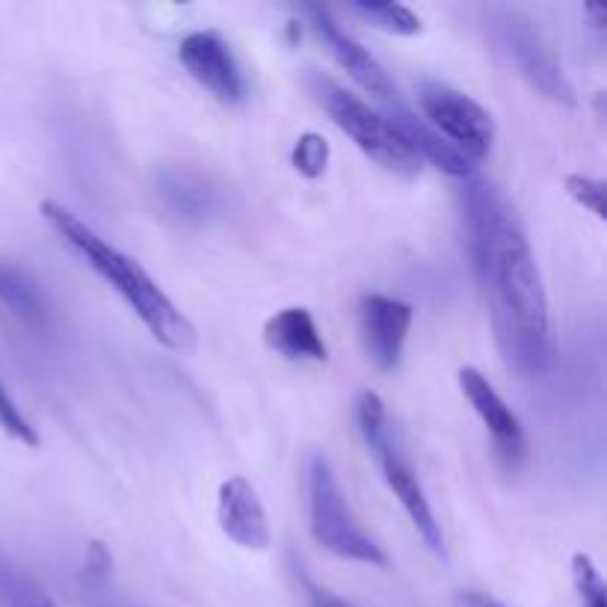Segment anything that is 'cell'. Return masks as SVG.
<instances>
[{
	"label": "cell",
	"mask_w": 607,
	"mask_h": 607,
	"mask_svg": "<svg viewBox=\"0 0 607 607\" xmlns=\"http://www.w3.org/2000/svg\"><path fill=\"white\" fill-rule=\"evenodd\" d=\"M291 164L303 178H321L329 167V143L321 134L305 131L291 148Z\"/></svg>",
	"instance_id": "obj_18"
},
{
	"label": "cell",
	"mask_w": 607,
	"mask_h": 607,
	"mask_svg": "<svg viewBox=\"0 0 607 607\" xmlns=\"http://www.w3.org/2000/svg\"><path fill=\"white\" fill-rule=\"evenodd\" d=\"M418 104H421L424 122L465 160L474 164L490 155L495 143V122L490 110L471 95L439 80H424L418 89Z\"/></svg>",
	"instance_id": "obj_6"
},
{
	"label": "cell",
	"mask_w": 607,
	"mask_h": 607,
	"mask_svg": "<svg viewBox=\"0 0 607 607\" xmlns=\"http://www.w3.org/2000/svg\"><path fill=\"white\" fill-rule=\"evenodd\" d=\"M42 220L48 223L71 252L83 258L92 273L122 296V303L137 314L139 324L157 344H164L172 353H193L196 350V326L187 321V314L167 296V291L134 261L131 255L119 252L92 226H87L78 214L63 207L54 199H45L40 207Z\"/></svg>",
	"instance_id": "obj_2"
},
{
	"label": "cell",
	"mask_w": 607,
	"mask_h": 607,
	"mask_svg": "<svg viewBox=\"0 0 607 607\" xmlns=\"http://www.w3.org/2000/svg\"><path fill=\"white\" fill-rule=\"evenodd\" d=\"M457 380H460L465 401L471 403V409L477 412V418L490 432L492 448H495L501 465L507 471L519 469L521 460H525V430H521L519 415L509 409L498 389L477 368H471V364L460 368Z\"/></svg>",
	"instance_id": "obj_10"
},
{
	"label": "cell",
	"mask_w": 607,
	"mask_h": 607,
	"mask_svg": "<svg viewBox=\"0 0 607 607\" xmlns=\"http://www.w3.org/2000/svg\"><path fill=\"white\" fill-rule=\"evenodd\" d=\"M356 15L371 21L373 27L394 33V36H415L421 33V19L406 3H353Z\"/></svg>",
	"instance_id": "obj_17"
},
{
	"label": "cell",
	"mask_w": 607,
	"mask_h": 607,
	"mask_svg": "<svg viewBox=\"0 0 607 607\" xmlns=\"http://www.w3.org/2000/svg\"><path fill=\"white\" fill-rule=\"evenodd\" d=\"M110 569H113V558L101 542H89L87 560H83V584L92 589H101L108 584Z\"/></svg>",
	"instance_id": "obj_22"
},
{
	"label": "cell",
	"mask_w": 607,
	"mask_h": 607,
	"mask_svg": "<svg viewBox=\"0 0 607 607\" xmlns=\"http://www.w3.org/2000/svg\"><path fill=\"white\" fill-rule=\"evenodd\" d=\"M300 12L305 15L308 27H312V33L317 36V42L324 45L326 54H329L359 87L368 89L371 95H376V99L382 101H392L394 95H397V89H394L389 71L382 69L371 50L362 48L347 30H341V24L333 19V12L326 10V7H317V3H305V7H300Z\"/></svg>",
	"instance_id": "obj_9"
},
{
	"label": "cell",
	"mask_w": 607,
	"mask_h": 607,
	"mask_svg": "<svg viewBox=\"0 0 607 607\" xmlns=\"http://www.w3.org/2000/svg\"><path fill=\"white\" fill-rule=\"evenodd\" d=\"M453 607H507L504 602H498L490 593H481V589H462L453 596Z\"/></svg>",
	"instance_id": "obj_24"
},
{
	"label": "cell",
	"mask_w": 607,
	"mask_h": 607,
	"mask_svg": "<svg viewBox=\"0 0 607 607\" xmlns=\"http://www.w3.org/2000/svg\"><path fill=\"white\" fill-rule=\"evenodd\" d=\"M157 202L181 226H202L220 211V196L207 184V178L187 172V169H167L157 176Z\"/></svg>",
	"instance_id": "obj_13"
},
{
	"label": "cell",
	"mask_w": 607,
	"mask_h": 607,
	"mask_svg": "<svg viewBox=\"0 0 607 607\" xmlns=\"http://www.w3.org/2000/svg\"><path fill=\"white\" fill-rule=\"evenodd\" d=\"M178 59L199 87H205L216 101H223L228 108L244 104L249 95V83L235 50L214 30H196L184 36L178 45Z\"/></svg>",
	"instance_id": "obj_8"
},
{
	"label": "cell",
	"mask_w": 607,
	"mask_h": 607,
	"mask_svg": "<svg viewBox=\"0 0 607 607\" xmlns=\"http://www.w3.org/2000/svg\"><path fill=\"white\" fill-rule=\"evenodd\" d=\"M566 193L581 207H587L589 214H596L598 220H605V181L589 176H569L566 178Z\"/></svg>",
	"instance_id": "obj_21"
},
{
	"label": "cell",
	"mask_w": 607,
	"mask_h": 607,
	"mask_svg": "<svg viewBox=\"0 0 607 607\" xmlns=\"http://www.w3.org/2000/svg\"><path fill=\"white\" fill-rule=\"evenodd\" d=\"M415 308L385 294H364L359 300V333L364 353L380 371H394L403 359Z\"/></svg>",
	"instance_id": "obj_11"
},
{
	"label": "cell",
	"mask_w": 607,
	"mask_h": 607,
	"mask_svg": "<svg viewBox=\"0 0 607 607\" xmlns=\"http://www.w3.org/2000/svg\"><path fill=\"white\" fill-rule=\"evenodd\" d=\"M492 33H495V42L507 54L509 63L519 69L521 78L528 80L539 95H546L563 108L575 104V89L563 75L549 45L542 42L539 30H533V24L525 15L513 10H495L492 12Z\"/></svg>",
	"instance_id": "obj_7"
},
{
	"label": "cell",
	"mask_w": 607,
	"mask_h": 607,
	"mask_svg": "<svg viewBox=\"0 0 607 607\" xmlns=\"http://www.w3.org/2000/svg\"><path fill=\"white\" fill-rule=\"evenodd\" d=\"M0 427L10 439L27 445V448H36L40 445V432L33 430V424L27 421V415L19 409V403L12 401V394L7 392V385L0 382Z\"/></svg>",
	"instance_id": "obj_20"
},
{
	"label": "cell",
	"mask_w": 607,
	"mask_h": 607,
	"mask_svg": "<svg viewBox=\"0 0 607 607\" xmlns=\"http://www.w3.org/2000/svg\"><path fill=\"white\" fill-rule=\"evenodd\" d=\"M356 424H359V432H362L368 451L373 453V460L380 462L389 490L394 492V498L401 501L403 513L409 516L412 528L418 530V537L427 542V549L432 554L445 558V537H441L439 521L432 516L430 501L424 495V486L415 469H412V462L406 460V453L401 451V445L394 439L382 397L371 389L356 397Z\"/></svg>",
	"instance_id": "obj_3"
},
{
	"label": "cell",
	"mask_w": 607,
	"mask_h": 607,
	"mask_svg": "<svg viewBox=\"0 0 607 607\" xmlns=\"http://www.w3.org/2000/svg\"><path fill=\"white\" fill-rule=\"evenodd\" d=\"M308 89H312L314 101L326 110V116L333 119L373 164H380L385 172H394V176L412 178L421 172V157L412 151L409 143L401 137V131L392 125V119L368 108L350 89H344L341 83H335L321 71L308 75Z\"/></svg>",
	"instance_id": "obj_4"
},
{
	"label": "cell",
	"mask_w": 607,
	"mask_h": 607,
	"mask_svg": "<svg viewBox=\"0 0 607 607\" xmlns=\"http://www.w3.org/2000/svg\"><path fill=\"white\" fill-rule=\"evenodd\" d=\"M572 581H575V589H578L581 607H607L605 581L598 575L593 558L584 554V551L572 554Z\"/></svg>",
	"instance_id": "obj_19"
},
{
	"label": "cell",
	"mask_w": 607,
	"mask_h": 607,
	"mask_svg": "<svg viewBox=\"0 0 607 607\" xmlns=\"http://www.w3.org/2000/svg\"><path fill=\"white\" fill-rule=\"evenodd\" d=\"M12 607H54L50 605V602H45V598L42 596H21V598H15V602H12Z\"/></svg>",
	"instance_id": "obj_25"
},
{
	"label": "cell",
	"mask_w": 607,
	"mask_h": 607,
	"mask_svg": "<svg viewBox=\"0 0 607 607\" xmlns=\"http://www.w3.org/2000/svg\"><path fill=\"white\" fill-rule=\"evenodd\" d=\"M303 584L305 596H308V607H356L353 602H347V598H341L338 593H333V589L317 587L314 581L303 578Z\"/></svg>",
	"instance_id": "obj_23"
},
{
	"label": "cell",
	"mask_w": 607,
	"mask_h": 607,
	"mask_svg": "<svg viewBox=\"0 0 607 607\" xmlns=\"http://www.w3.org/2000/svg\"><path fill=\"white\" fill-rule=\"evenodd\" d=\"M392 125L401 131V137L409 143L412 151L421 157V160H430L432 167H439L441 172H448L453 178H462V181L474 176L471 160H465L457 148L448 146L424 119L412 116L409 110H397L392 116Z\"/></svg>",
	"instance_id": "obj_16"
},
{
	"label": "cell",
	"mask_w": 607,
	"mask_h": 607,
	"mask_svg": "<svg viewBox=\"0 0 607 607\" xmlns=\"http://www.w3.org/2000/svg\"><path fill=\"white\" fill-rule=\"evenodd\" d=\"M216 521L235 546L249 551H265L270 546L267 509L258 492L246 477L235 474L220 483L216 492Z\"/></svg>",
	"instance_id": "obj_12"
},
{
	"label": "cell",
	"mask_w": 607,
	"mask_h": 607,
	"mask_svg": "<svg viewBox=\"0 0 607 607\" xmlns=\"http://www.w3.org/2000/svg\"><path fill=\"white\" fill-rule=\"evenodd\" d=\"M462 211L501 359L525 380H539L554 368L558 350L546 284L519 211L495 181L483 176L465 178Z\"/></svg>",
	"instance_id": "obj_1"
},
{
	"label": "cell",
	"mask_w": 607,
	"mask_h": 607,
	"mask_svg": "<svg viewBox=\"0 0 607 607\" xmlns=\"http://www.w3.org/2000/svg\"><path fill=\"white\" fill-rule=\"evenodd\" d=\"M305 490H308V528L314 542L329 554L368 566H389L385 551L373 542L356 521L347 504L341 483L335 477L326 453L314 451L305 465Z\"/></svg>",
	"instance_id": "obj_5"
},
{
	"label": "cell",
	"mask_w": 607,
	"mask_h": 607,
	"mask_svg": "<svg viewBox=\"0 0 607 607\" xmlns=\"http://www.w3.org/2000/svg\"><path fill=\"white\" fill-rule=\"evenodd\" d=\"M265 341L273 353L291 359V362H326V356H329L312 312L300 308V305L282 308L267 321Z\"/></svg>",
	"instance_id": "obj_15"
},
{
	"label": "cell",
	"mask_w": 607,
	"mask_h": 607,
	"mask_svg": "<svg viewBox=\"0 0 607 607\" xmlns=\"http://www.w3.org/2000/svg\"><path fill=\"white\" fill-rule=\"evenodd\" d=\"M0 312L30 335H45L50 329V305L42 284L7 258H0Z\"/></svg>",
	"instance_id": "obj_14"
}]
</instances>
